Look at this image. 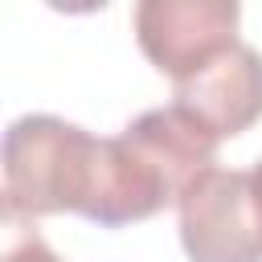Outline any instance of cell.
Returning <instances> with one entry per match:
<instances>
[{"label":"cell","mask_w":262,"mask_h":262,"mask_svg":"<svg viewBox=\"0 0 262 262\" xmlns=\"http://www.w3.org/2000/svg\"><path fill=\"white\" fill-rule=\"evenodd\" d=\"M4 262H66V258H61L57 250H49L37 233H20V237L8 246Z\"/></svg>","instance_id":"8992f818"},{"label":"cell","mask_w":262,"mask_h":262,"mask_svg":"<svg viewBox=\"0 0 262 262\" xmlns=\"http://www.w3.org/2000/svg\"><path fill=\"white\" fill-rule=\"evenodd\" d=\"M172 106L188 111L217 139H233L262 119V53L246 41L229 45L201 74L172 86Z\"/></svg>","instance_id":"5b68a950"},{"label":"cell","mask_w":262,"mask_h":262,"mask_svg":"<svg viewBox=\"0 0 262 262\" xmlns=\"http://www.w3.org/2000/svg\"><path fill=\"white\" fill-rule=\"evenodd\" d=\"M102 180V139L57 115H20L4 131L8 217L78 213L90 221Z\"/></svg>","instance_id":"7a4b0ae2"},{"label":"cell","mask_w":262,"mask_h":262,"mask_svg":"<svg viewBox=\"0 0 262 262\" xmlns=\"http://www.w3.org/2000/svg\"><path fill=\"white\" fill-rule=\"evenodd\" d=\"M250 180H254V196H258V209H262V160L250 168Z\"/></svg>","instance_id":"52a82bcc"},{"label":"cell","mask_w":262,"mask_h":262,"mask_svg":"<svg viewBox=\"0 0 262 262\" xmlns=\"http://www.w3.org/2000/svg\"><path fill=\"white\" fill-rule=\"evenodd\" d=\"M237 20L242 8L233 0H143L135 8V37L143 57L176 86L237 45Z\"/></svg>","instance_id":"277c9868"},{"label":"cell","mask_w":262,"mask_h":262,"mask_svg":"<svg viewBox=\"0 0 262 262\" xmlns=\"http://www.w3.org/2000/svg\"><path fill=\"white\" fill-rule=\"evenodd\" d=\"M188 262H262V209L250 172L209 168L176 205Z\"/></svg>","instance_id":"3957f363"},{"label":"cell","mask_w":262,"mask_h":262,"mask_svg":"<svg viewBox=\"0 0 262 262\" xmlns=\"http://www.w3.org/2000/svg\"><path fill=\"white\" fill-rule=\"evenodd\" d=\"M217 135L180 106H156L102 139V180L90 221L119 229L180 205L188 184L217 160Z\"/></svg>","instance_id":"6da1fadb"}]
</instances>
